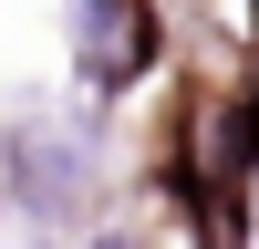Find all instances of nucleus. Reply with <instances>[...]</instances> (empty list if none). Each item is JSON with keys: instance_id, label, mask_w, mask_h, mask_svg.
<instances>
[{"instance_id": "nucleus-1", "label": "nucleus", "mask_w": 259, "mask_h": 249, "mask_svg": "<svg viewBox=\"0 0 259 249\" xmlns=\"http://www.w3.org/2000/svg\"><path fill=\"white\" fill-rule=\"evenodd\" d=\"M124 177H135V145L114 135V114L83 94L21 104L0 114V218L31 228V239H83L94 218H114Z\"/></svg>"}, {"instance_id": "nucleus-2", "label": "nucleus", "mask_w": 259, "mask_h": 249, "mask_svg": "<svg viewBox=\"0 0 259 249\" xmlns=\"http://www.w3.org/2000/svg\"><path fill=\"white\" fill-rule=\"evenodd\" d=\"M52 31H62V94L104 104V114L145 104L177 73V21H166V0H62Z\"/></svg>"}, {"instance_id": "nucleus-3", "label": "nucleus", "mask_w": 259, "mask_h": 249, "mask_svg": "<svg viewBox=\"0 0 259 249\" xmlns=\"http://www.w3.org/2000/svg\"><path fill=\"white\" fill-rule=\"evenodd\" d=\"M62 249H156V228H145V218H94L83 239H62Z\"/></svg>"}]
</instances>
